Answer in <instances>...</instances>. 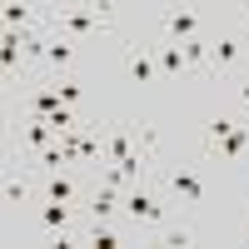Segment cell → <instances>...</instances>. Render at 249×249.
<instances>
[{
  "mask_svg": "<svg viewBox=\"0 0 249 249\" xmlns=\"http://www.w3.org/2000/svg\"><path fill=\"white\" fill-rule=\"evenodd\" d=\"M50 140H60V130H55L45 115H35V120H30V130H25V144H30V150H45Z\"/></svg>",
  "mask_w": 249,
  "mask_h": 249,
  "instance_id": "cell-9",
  "label": "cell"
},
{
  "mask_svg": "<svg viewBox=\"0 0 249 249\" xmlns=\"http://www.w3.org/2000/svg\"><path fill=\"white\" fill-rule=\"evenodd\" d=\"M190 239H195V234L184 230V224H179V230H164V244H175V249H179V244H190Z\"/></svg>",
  "mask_w": 249,
  "mask_h": 249,
  "instance_id": "cell-22",
  "label": "cell"
},
{
  "mask_svg": "<svg viewBox=\"0 0 249 249\" xmlns=\"http://www.w3.org/2000/svg\"><path fill=\"white\" fill-rule=\"evenodd\" d=\"M164 30H170L175 40H199V15L195 10H170L164 15Z\"/></svg>",
  "mask_w": 249,
  "mask_h": 249,
  "instance_id": "cell-3",
  "label": "cell"
},
{
  "mask_svg": "<svg viewBox=\"0 0 249 249\" xmlns=\"http://www.w3.org/2000/svg\"><path fill=\"white\" fill-rule=\"evenodd\" d=\"M130 75L140 80V85H150V80L160 75V65H155V55H150V50H140V45H135V50H130Z\"/></svg>",
  "mask_w": 249,
  "mask_h": 249,
  "instance_id": "cell-10",
  "label": "cell"
},
{
  "mask_svg": "<svg viewBox=\"0 0 249 249\" xmlns=\"http://www.w3.org/2000/svg\"><path fill=\"white\" fill-rule=\"evenodd\" d=\"M115 204H120V184H105V190H95L90 214H95V219H110V214H115Z\"/></svg>",
  "mask_w": 249,
  "mask_h": 249,
  "instance_id": "cell-12",
  "label": "cell"
},
{
  "mask_svg": "<svg viewBox=\"0 0 249 249\" xmlns=\"http://www.w3.org/2000/svg\"><path fill=\"white\" fill-rule=\"evenodd\" d=\"M100 25H110L105 10H60V15H55V30L65 35V40H70V35H90V30H100Z\"/></svg>",
  "mask_w": 249,
  "mask_h": 249,
  "instance_id": "cell-1",
  "label": "cell"
},
{
  "mask_svg": "<svg viewBox=\"0 0 249 249\" xmlns=\"http://www.w3.org/2000/svg\"><path fill=\"white\" fill-rule=\"evenodd\" d=\"M80 95H85V90H80V80H60V100H65V105H75Z\"/></svg>",
  "mask_w": 249,
  "mask_h": 249,
  "instance_id": "cell-20",
  "label": "cell"
},
{
  "mask_svg": "<svg viewBox=\"0 0 249 249\" xmlns=\"http://www.w3.org/2000/svg\"><path fill=\"white\" fill-rule=\"evenodd\" d=\"M5 199H10V204H25V199H30V184L10 179V184H5Z\"/></svg>",
  "mask_w": 249,
  "mask_h": 249,
  "instance_id": "cell-18",
  "label": "cell"
},
{
  "mask_svg": "<svg viewBox=\"0 0 249 249\" xmlns=\"http://www.w3.org/2000/svg\"><path fill=\"white\" fill-rule=\"evenodd\" d=\"M244 150H249V130H244V124H234L224 140H214V155H219V160H239Z\"/></svg>",
  "mask_w": 249,
  "mask_h": 249,
  "instance_id": "cell-4",
  "label": "cell"
},
{
  "mask_svg": "<svg viewBox=\"0 0 249 249\" xmlns=\"http://www.w3.org/2000/svg\"><path fill=\"white\" fill-rule=\"evenodd\" d=\"M40 55H45L50 65H55V70H65L70 60H75V45H70L65 35H55V40H45V45H40Z\"/></svg>",
  "mask_w": 249,
  "mask_h": 249,
  "instance_id": "cell-8",
  "label": "cell"
},
{
  "mask_svg": "<svg viewBox=\"0 0 249 249\" xmlns=\"http://www.w3.org/2000/svg\"><path fill=\"white\" fill-rule=\"evenodd\" d=\"M234 95H239V105H249V80H239V90H234Z\"/></svg>",
  "mask_w": 249,
  "mask_h": 249,
  "instance_id": "cell-23",
  "label": "cell"
},
{
  "mask_svg": "<svg viewBox=\"0 0 249 249\" xmlns=\"http://www.w3.org/2000/svg\"><path fill=\"white\" fill-rule=\"evenodd\" d=\"M210 60H214V65H234V60H239V45H234L230 35H219L214 45H210Z\"/></svg>",
  "mask_w": 249,
  "mask_h": 249,
  "instance_id": "cell-14",
  "label": "cell"
},
{
  "mask_svg": "<svg viewBox=\"0 0 249 249\" xmlns=\"http://www.w3.org/2000/svg\"><path fill=\"white\" fill-rule=\"evenodd\" d=\"M15 60H20V35H5V45H0V65L15 70Z\"/></svg>",
  "mask_w": 249,
  "mask_h": 249,
  "instance_id": "cell-15",
  "label": "cell"
},
{
  "mask_svg": "<svg viewBox=\"0 0 249 249\" xmlns=\"http://www.w3.org/2000/svg\"><path fill=\"white\" fill-rule=\"evenodd\" d=\"M170 190H175V195H184V199H195V204H199V199H204V179H199L195 170H175V175H170Z\"/></svg>",
  "mask_w": 249,
  "mask_h": 249,
  "instance_id": "cell-5",
  "label": "cell"
},
{
  "mask_svg": "<svg viewBox=\"0 0 249 249\" xmlns=\"http://www.w3.org/2000/svg\"><path fill=\"white\" fill-rule=\"evenodd\" d=\"M184 60H190V65H204V60H210V45H204V40H184Z\"/></svg>",
  "mask_w": 249,
  "mask_h": 249,
  "instance_id": "cell-17",
  "label": "cell"
},
{
  "mask_svg": "<svg viewBox=\"0 0 249 249\" xmlns=\"http://www.w3.org/2000/svg\"><path fill=\"white\" fill-rule=\"evenodd\" d=\"M40 230H50V234H65L70 230V210L60 199H45V210H40Z\"/></svg>",
  "mask_w": 249,
  "mask_h": 249,
  "instance_id": "cell-6",
  "label": "cell"
},
{
  "mask_svg": "<svg viewBox=\"0 0 249 249\" xmlns=\"http://www.w3.org/2000/svg\"><path fill=\"white\" fill-rule=\"evenodd\" d=\"M124 210H130V219H135V224H164V204H160L150 190H140V184L124 195Z\"/></svg>",
  "mask_w": 249,
  "mask_h": 249,
  "instance_id": "cell-2",
  "label": "cell"
},
{
  "mask_svg": "<svg viewBox=\"0 0 249 249\" xmlns=\"http://www.w3.org/2000/svg\"><path fill=\"white\" fill-rule=\"evenodd\" d=\"M230 130H234V120H224V115H219V120L210 124V144H214V140H224V135H230Z\"/></svg>",
  "mask_w": 249,
  "mask_h": 249,
  "instance_id": "cell-21",
  "label": "cell"
},
{
  "mask_svg": "<svg viewBox=\"0 0 249 249\" xmlns=\"http://www.w3.org/2000/svg\"><path fill=\"white\" fill-rule=\"evenodd\" d=\"M30 20V5H5V25L15 30V25H25Z\"/></svg>",
  "mask_w": 249,
  "mask_h": 249,
  "instance_id": "cell-19",
  "label": "cell"
},
{
  "mask_svg": "<svg viewBox=\"0 0 249 249\" xmlns=\"http://www.w3.org/2000/svg\"><path fill=\"white\" fill-rule=\"evenodd\" d=\"M90 244H95V249H115V244H120V234H115V230H105V224H95V230H90Z\"/></svg>",
  "mask_w": 249,
  "mask_h": 249,
  "instance_id": "cell-16",
  "label": "cell"
},
{
  "mask_svg": "<svg viewBox=\"0 0 249 249\" xmlns=\"http://www.w3.org/2000/svg\"><path fill=\"white\" fill-rule=\"evenodd\" d=\"M45 199H60V204H70V199H75V179H70L65 170H50V179H45Z\"/></svg>",
  "mask_w": 249,
  "mask_h": 249,
  "instance_id": "cell-11",
  "label": "cell"
},
{
  "mask_svg": "<svg viewBox=\"0 0 249 249\" xmlns=\"http://www.w3.org/2000/svg\"><path fill=\"white\" fill-rule=\"evenodd\" d=\"M155 65H160V75H179L190 60H184V45H155Z\"/></svg>",
  "mask_w": 249,
  "mask_h": 249,
  "instance_id": "cell-7",
  "label": "cell"
},
{
  "mask_svg": "<svg viewBox=\"0 0 249 249\" xmlns=\"http://www.w3.org/2000/svg\"><path fill=\"white\" fill-rule=\"evenodd\" d=\"M105 155H110L115 164H120V160H130V155H135V144H130V130H124V124H120V130H115V135L105 140Z\"/></svg>",
  "mask_w": 249,
  "mask_h": 249,
  "instance_id": "cell-13",
  "label": "cell"
}]
</instances>
